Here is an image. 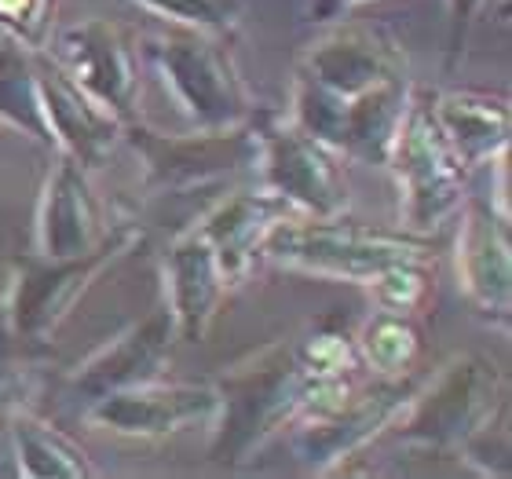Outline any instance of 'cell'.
<instances>
[{
	"mask_svg": "<svg viewBox=\"0 0 512 479\" xmlns=\"http://www.w3.org/2000/svg\"><path fill=\"white\" fill-rule=\"evenodd\" d=\"M352 377L322 381L297 359V348L271 341L213 377L216 414L209 421V461L238 469L253 461L282 428L297 425L315 406L330 403Z\"/></svg>",
	"mask_w": 512,
	"mask_h": 479,
	"instance_id": "obj_1",
	"label": "cell"
},
{
	"mask_svg": "<svg viewBox=\"0 0 512 479\" xmlns=\"http://www.w3.org/2000/svg\"><path fill=\"white\" fill-rule=\"evenodd\" d=\"M139 242H143V224L121 220V224L107 227V235L85 253L48 256L33 249V253L11 256L8 293L0 304L11 337L22 348L48 344L88 289L96 286L110 267L121 264Z\"/></svg>",
	"mask_w": 512,
	"mask_h": 479,
	"instance_id": "obj_2",
	"label": "cell"
},
{
	"mask_svg": "<svg viewBox=\"0 0 512 479\" xmlns=\"http://www.w3.org/2000/svg\"><path fill=\"white\" fill-rule=\"evenodd\" d=\"M410 256H436V238L406 227L355 224L348 216H289L260 249L267 264L355 286H366L381 267Z\"/></svg>",
	"mask_w": 512,
	"mask_h": 479,
	"instance_id": "obj_3",
	"label": "cell"
},
{
	"mask_svg": "<svg viewBox=\"0 0 512 479\" xmlns=\"http://www.w3.org/2000/svg\"><path fill=\"white\" fill-rule=\"evenodd\" d=\"M143 172V191L154 198H191L227 191L235 176L256 169L260 139L256 118L231 128H194L161 132L143 121H128L125 136Z\"/></svg>",
	"mask_w": 512,
	"mask_h": 479,
	"instance_id": "obj_4",
	"label": "cell"
},
{
	"mask_svg": "<svg viewBox=\"0 0 512 479\" xmlns=\"http://www.w3.org/2000/svg\"><path fill=\"white\" fill-rule=\"evenodd\" d=\"M147 59L194 128H231L256 118V99L220 33L169 26L147 41Z\"/></svg>",
	"mask_w": 512,
	"mask_h": 479,
	"instance_id": "obj_5",
	"label": "cell"
},
{
	"mask_svg": "<svg viewBox=\"0 0 512 479\" xmlns=\"http://www.w3.org/2000/svg\"><path fill=\"white\" fill-rule=\"evenodd\" d=\"M505 414V377L476 352L454 355L432 377H421L414 399L395 421L399 443L458 454L480 428Z\"/></svg>",
	"mask_w": 512,
	"mask_h": 479,
	"instance_id": "obj_6",
	"label": "cell"
},
{
	"mask_svg": "<svg viewBox=\"0 0 512 479\" xmlns=\"http://www.w3.org/2000/svg\"><path fill=\"white\" fill-rule=\"evenodd\" d=\"M399 187V213L403 227L414 235H432L439 224H447L465 202V180L469 169L454 154L450 139L443 136L436 114H432V96L417 92L410 96L399 132L392 139L388 161Z\"/></svg>",
	"mask_w": 512,
	"mask_h": 479,
	"instance_id": "obj_7",
	"label": "cell"
},
{
	"mask_svg": "<svg viewBox=\"0 0 512 479\" xmlns=\"http://www.w3.org/2000/svg\"><path fill=\"white\" fill-rule=\"evenodd\" d=\"M417 384L421 377L414 370L403 377H384L374 388L348 384L330 403L315 406L300 417L297 432H293V454L315 476L344 472L355 454L374 447L388 428H395V421L414 399Z\"/></svg>",
	"mask_w": 512,
	"mask_h": 479,
	"instance_id": "obj_8",
	"label": "cell"
},
{
	"mask_svg": "<svg viewBox=\"0 0 512 479\" xmlns=\"http://www.w3.org/2000/svg\"><path fill=\"white\" fill-rule=\"evenodd\" d=\"M410 96H414L410 74L384 81V85L370 88L363 96L344 99L293 70L289 118L315 139L341 150L344 158L384 165L395 132H399V121H403L406 107H410Z\"/></svg>",
	"mask_w": 512,
	"mask_h": 479,
	"instance_id": "obj_9",
	"label": "cell"
},
{
	"mask_svg": "<svg viewBox=\"0 0 512 479\" xmlns=\"http://www.w3.org/2000/svg\"><path fill=\"white\" fill-rule=\"evenodd\" d=\"M256 169L267 191L286 198L300 216H344L352 205V183L344 172V154L330 143L278 114L256 110Z\"/></svg>",
	"mask_w": 512,
	"mask_h": 479,
	"instance_id": "obj_10",
	"label": "cell"
},
{
	"mask_svg": "<svg viewBox=\"0 0 512 479\" xmlns=\"http://www.w3.org/2000/svg\"><path fill=\"white\" fill-rule=\"evenodd\" d=\"M216 414L213 381H150L128 384L85 406V421L128 439H165L209 425Z\"/></svg>",
	"mask_w": 512,
	"mask_h": 479,
	"instance_id": "obj_11",
	"label": "cell"
},
{
	"mask_svg": "<svg viewBox=\"0 0 512 479\" xmlns=\"http://www.w3.org/2000/svg\"><path fill=\"white\" fill-rule=\"evenodd\" d=\"M297 74H304L333 96L352 99L384 81L406 77V55L381 26L333 19L304 48V55L297 59Z\"/></svg>",
	"mask_w": 512,
	"mask_h": 479,
	"instance_id": "obj_12",
	"label": "cell"
},
{
	"mask_svg": "<svg viewBox=\"0 0 512 479\" xmlns=\"http://www.w3.org/2000/svg\"><path fill=\"white\" fill-rule=\"evenodd\" d=\"M458 224V289L487 322L512 319V216L487 194H465Z\"/></svg>",
	"mask_w": 512,
	"mask_h": 479,
	"instance_id": "obj_13",
	"label": "cell"
},
{
	"mask_svg": "<svg viewBox=\"0 0 512 479\" xmlns=\"http://www.w3.org/2000/svg\"><path fill=\"white\" fill-rule=\"evenodd\" d=\"M176 322L172 311L161 304L147 319L132 322L118 337H110L103 348L81 359L74 370L66 373V395L74 403L88 406L103 399V395L128 388V384L150 381V377H165L172 366V348H176Z\"/></svg>",
	"mask_w": 512,
	"mask_h": 479,
	"instance_id": "obj_14",
	"label": "cell"
},
{
	"mask_svg": "<svg viewBox=\"0 0 512 479\" xmlns=\"http://www.w3.org/2000/svg\"><path fill=\"white\" fill-rule=\"evenodd\" d=\"M63 70L121 121H136L139 59L128 33L110 19H81L59 33Z\"/></svg>",
	"mask_w": 512,
	"mask_h": 479,
	"instance_id": "obj_15",
	"label": "cell"
},
{
	"mask_svg": "<svg viewBox=\"0 0 512 479\" xmlns=\"http://www.w3.org/2000/svg\"><path fill=\"white\" fill-rule=\"evenodd\" d=\"M289 216H300L286 198H278L267 187H227L194 216L191 224L202 231V238L213 245L216 260L224 267L227 286L235 289L260 260L267 235Z\"/></svg>",
	"mask_w": 512,
	"mask_h": 479,
	"instance_id": "obj_16",
	"label": "cell"
},
{
	"mask_svg": "<svg viewBox=\"0 0 512 479\" xmlns=\"http://www.w3.org/2000/svg\"><path fill=\"white\" fill-rule=\"evenodd\" d=\"M37 77H41V99L48 132H52V150L70 154L88 172L107 165V158L118 150L121 136H125V121L118 114H110L99 99L88 96L48 48L37 52Z\"/></svg>",
	"mask_w": 512,
	"mask_h": 479,
	"instance_id": "obj_17",
	"label": "cell"
},
{
	"mask_svg": "<svg viewBox=\"0 0 512 479\" xmlns=\"http://www.w3.org/2000/svg\"><path fill=\"white\" fill-rule=\"evenodd\" d=\"M103 235H107V216L92 187V172L70 154L55 150L37 202L33 249L48 256H74L92 249Z\"/></svg>",
	"mask_w": 512,
	"mask_h": 479,
	"instance_id": "obj_18",
	"label": "cell"
},
{
	"mask_svg": "<svg viewBox=\"0 0 512 479\" xmlns=\"http://www.w3.org/2000/svg\"><path fill=\"white\" fill-rule=\"evenodd\" d=\"M165 275V308L172 311L176 337L183 344H202L216 322V311L231 293L227 275L216 260L213 245L205 242L198 227H183L172 238L161 260Z\"/></svg>",
	"mask_w": 512,
	"mask_h": 479,
	"instance_id": "obj_19",
	"label": "cell"
},
{
	"mask_svg": "<svg viewBox=\"0 0 512 479\" xmlns=\"http://www.w3.org/2000/svg\"><path fill=\"white\" fill-rule=\"evenodd\" d=\"M432 114H436L443 136L450 139L454 154L469 172L509 154L512 107L509 99L498 96V92L443 88L432 96Z\"/></svg>",
	"mask_w": 512,
	"mask_h": 479,
	"instance_id": "obj_20",
	"label": "cell"
},
{
	"mask_svg": "<svg viewBox=\"0 0 512 479\" xmlns=\"http://www.w3.org/2000/svg\"><path fill=\"white\" fill-rule=\"evenodd\" d=\"M11 432L19 447L22 479H92L99 469L92 465L88 450L70 439L48 417L33 414L11 399Z\"/></svg>",
	"mask_w": 512,
	"mask_h": 479,
	"instance_id": "obj_21",
	"label": "cell"
},
{
	"mask_svg": "<svg viewBox=\"0 0 512 479\" xmlns=\"http://www.w3.org/2000/svg\"><path fill=\"white\" fill-rule=\"evenodd\" d=\"M0 125L15 128L33 143L52 150V132L44 118L41 77H37V52L4 37L0 41Z\"/></svg>",
	"mask_w": 512,
	"mask_h": 479,
	"instance_id": "obj_22",
	"label": "cell"
},
{
	"mask_svg": "<svg viewBox=\"0 0 512 479\" xmlns=\"http://www.w3.org/2000/svg\"><path fill=\"white\" fill-rule=\"evenodd\" d=\"M421 352H425V333L414 315L377 308L363 322V330L355 333V355L377 377H403L417 366Z\"/></svg>",
	"mask_w": 512,
	"mask_h": 479,
	"instance_id": "obj_23",
	"label": "cell"
},
{
	"mask_svg": "<svg viewBox=\"0 0 512 479\" xmlns=\"http://www.w3.org/2000/svg\"><path fill=\"white\" fill-rule=\"evenodd\" d=\"M436 282V256H410L381 267L366 289L374 293V304L381 311H399V315H417L432 297Z\"/></svg>",
	"mask_w": 512,
	"mask_h": 479,
	"instance_id": "obj_24",
	"label": "cell"
},
{
	"mask_svg": "<svg viewBox=\"0 0 512 479\" xmlns=\"http://www.w3.org/2000/svg\"><path fill=\"white\" fill-rule=\"evenodd\" d=\"M150 15L172 22V26H187V30H205L231 37L242 19V0H132Z\"/></svg>",
	"mask_w": 512,
	"mask_h": 479,
	"instance_id": "obj_25",
	"label": "cell"
},
{
	"mask_svg": "<svg viewBox=\"0 0 512 479\" xmlns=\"http://www.w3.org/2000/svg\"><path fill=\"white\" fill-rule=\"evenodd\" d=\"M297 359L308 366L315 377L322 381H341V377H352V370L359 366V355H355V337H348L344 330H330L322 326L311 337L297 344Z\"/></svg>",
	"mask_w": 512,
	"mask_h": 479,
	"instance_id": "obj_26",
	"label": "cell"
},
{
	"mask_svg": "<svg viewBox=\"0 0 512 479\" xmlns=\"http://www.w3.org/2000/svg\"><path fill=\"white\" fill-rule=\"evenodd\" d=\"M59 0H0V30L30 52H44L55 33Z\"/></svg>",
	"mask_w": 512,
	"mask_h": 479,
	"instance_id": "obj_27",
	"label": "cell"
},
{
	"mask_svg": "<svg viewBox=\"0 0 512 479\" xmlns=\"http://www.w3.org/2000/svg\"><path fill=\"white\" fill-rule=\"evenodd\" d=\"M461 465L472 476H491V479H509L512 476V436L505 414H498L487 428H480L476 436L458 450Z\"/></svg>",
	"mask_w": 512,
	"mask_h": 479,
	"instance_id": "obj_28",
	"label": "cell"
},
{
	"mask_svg": "<svg viewBox=\"0 0 512 479\" xmlns=\"http://www.w3.org/2000/svg\"><path fill=\"white\" fill-rule=\"evenodd\" d=\"M487 4L491 0H447V70L461 63V55L469 48L472 26Z\"/></svg>",
	"mask_w": 512,
	"mask_h": 479,
	"instance_id": "obj_29",
	"label": "cell"
},
{
	"mask_svg": "<svg viewBox=\"0 0 512 479\" xmlns=\"http://www.w3.org/2000/svg\"><path fill=\"white\" fill-rule=\"evenodd\" d=\"M0 479H22L19 447H15V432H11V399L0 403Z\"/></svg>",
	"mask_w": 512,
	"mask_h": 479,
	"instance_id": "obj_30",
	"label": "cell"
},
{
	"mask_svg": "<svg viewBox=\"0 0 512 479\" xmlns=\"http://www.w3.org/2000/svg\"><path fill=\"white\" fill-rule=\"evenodd\" d=\"M363 4H374V0H308V15L315 22H333V19H348Z\"/></svg>",
	"mask_w": 512,
	"mask_h": 479,
	"instance_id": "obj_31",
	"label": "cell"
},
{
	"mask_svg": "<svg viewBox=\"0 0 512 479\" xmlns=\"http://www.w3.org/2000/svg\"><path fill=\"white\" fill-rule=\"evenodd\" d=\"M0 403H4V395H0Z\"/></svg>",
	"mask_w": 512,
	"mask_h": 479,
	"instance_id": "obj_32",
	"label": "cell"
}]
</instances>
